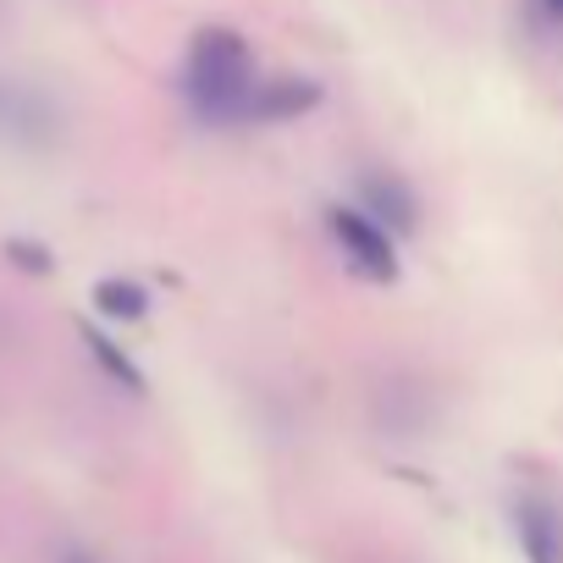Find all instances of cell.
Segmentation results:
<instances>
[{
    "mask_svg": "<svg viewBox=\"0 0 563 563\" xmlns=\"http://www.w3.org/2000/svg\"><path fill=\"white\" fill-rule=\"evenodd\" d=\"M254 89H260V73H254L249 45L232 29H205L183 67V95L194 117L210 128H243L254 117Z\"/></svg>",
    "mask_w": 563,
    "mask_h": 563,
    "instance_id": "cell-1",
    "label": "cell"
},
{
    "mask_svg": "<svg viewBox=\"0 0 563 563\" xmlns=\"http://www.w3.org/2000/svg\"><path fill=\"white\" fill-rule=\"evenodd\" d=\"M365 199H371V210H382V216H393L404 232L415 227V194L398 183V177H365Z\"/></svg>",
    "mask_w": 563,
    "mask_h": 563,
    "instance_id": "cell-5",
    "label": "cell"
},
{
    "mask_svg": "<svg viewBox=\"0 0 563 563\" xmlns=\"http://www.w3.org/2000/svg\"><path fill=\"white\" fill-rule=\"evenodd\" d=\"M316 106H321V84H310V78H271V84L260 78L249 122H288V117H305Z\"/></svg>",
    "mask_w": 563,
    "mask_h": 563,
    "instance_id": "cell-4",
    "label": "cell"
},
{
    "mask_svg": "<svg viewBox=\"0 0 563 563\" xmlns=\"http://www.w3.org/2000/svg\"><path fill=\"white\" fill-rule=\"evenodd\" d=\"M84 338H89V349H95V360H100V365H106V371H111L117 382H128L133 393H144V376H139V371L128 365V354H117V343H106L100 332H84Z\"/></svg>",
    "mask_w": 563,
    "mask_h": 563,
    "instance_id": "cell-7",
    "label": "cell"
},
{
    "mask_svg": "<svg viewBox=\"0 0 563 563\" xmlns=\"http://www.w3.org/2000/svg\"><path fill=\"white\" fill-rule=\"evenodd\" d=\"M95 305H100L106 316H117V321H139L150 299H144V288H133V282H100Z\"/></svg>",
    "mask_w": 563,
    "mask_h": 563,
    "instance_id": "cell-6",
    "label": "cell"
},
{
    "mask_svg": "<svg viewBox=\"0 0 563 563\" xmlns=\"http://www.w3.org/2000/svg\"><path fill=\"white\" fill-rule=\"evenodd\" d=\"M530 12H536L541 23H552V29H558V23H563V0H530Z\"/></svg>",
    "mask_w": 563,
    "mask_h": 563,
    "instance_id": "cell-8",
    "label": "cell"
},
{
    "mask_svg": "<svg viewBox=\"0 0 563 563\" xmlns=\"http://www.w3.org/2000/svg\"><path fill=\"white\" fill-rule=\"evenodd\" d=\"M514 536L525 563H563V508L552 497H514Z\"/></svg>",
    "mask_w": 563,
    "mask_h": 563,
    "instance_id": "cell-3",
    "label": "cell"
},
{
    "mask_svg": "<svg viewBox=\"0 0 563 563\" xmlns=\"http://www.w3.org/2000/svg\"><path fill=\"white\" fill-rule=\"evenodd\" d=\"M327 227H332V238H338L343 260H349V265H354L365 282H393V276H398L393 238H387V227H382L376 216L338 205V210H327Z\"/></svg>",
    "mask_w": 563,
    "mask_h": 563,
    "instance_id": "cell-2",
    "label": "cell"
}]
</instances>
